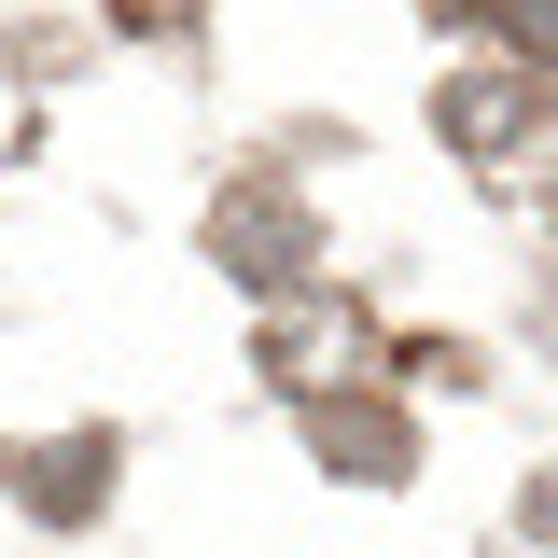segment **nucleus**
Here are the masks:
<instances>
[{
  "label": "nucleus",
  "instance_id": "obj_1",
  "mask_svg": "<svg viewBox=\"0 0 558 558\" xmlns=\"http://www.w3.org/2000/svg\"><path fill=\"white\" fill-rule=\"evenodd\" d=\"M293 252H307V223H293V209H279V196H252V209H223V266H252V279H279V266H293Z\"/></svg>",
  "mask_w": 558,
  "mask_h": 558
},
{
  "label": "nucleus",
  "instance_id": "obj_2",
  "mask_svg": "<svg viewBox=\"0 0 558 558\" xmlns=\"http://www.w3.org/2000/svg\"><path fill=\"white\" fill-rule=\"evenodd\" d=\"M475 28H502V43H531V57H558V0H461Z\"/></svg>",
  "mask_w": 558,
  "mask_h": 558
}]
</instances>
